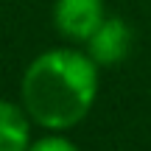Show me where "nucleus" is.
I'll list each match as a JSON object with an SVG mask.
<instances>
[{"instance_id":"nucleus-1","label":"nucleus","mask_w":151,"mask_h":151,"mask_svg":"<svg viewBox=\"0 0 151 151\" xmlns=\"http://www.w3.org/2000/svg\"><path fill=\"white\" fill-rule=\"evenodd\" d=\"M98 98V65L87 50L48 48L28 62L20 78V104L45 132H67L92 112Z\"/></svg>"},{"instance_id":"nucleus-2","label":"nucleus","mask_w":151,"mask_h":151,"mask_svg":"<svg viewBox=\"0 0 151 151\" xmlns=\"http://www.w3.org/2000/svg\"><path fill=\"white\" fill-rule=\"evenodd\" d=\"M132 48H134V28L123 17H109V14L84 42V50L98 67H115L126 62Z\"/></svg>"},{"instance_id":"nucleus-3","label":"nucleus","mask_w":151,"mask_h":151,"mask_svg":"<svg viewBox=\"0 0 151 151\" xmlns=\"http://www.w3.org/2000/svg\"><path fill=\"white\" fill-rule=\"evenodd\" d=\"M106 17L104 0H56L53 3V28L67 42H81L92 37Z\"/></svg>"},{"instance_id":"nucleus-4","label":"nucleus","mask_w":151,"mask_h":151,"mask_svg":"<svg viewBox=\"0 0 151 151\" xmlns=\"http://www.w3.org/2000/svg\"><path fill=\"white\" fill-rule=\"evenodd\" d=\"M31 140V118L22 104L0 98V151H25Z\"/></svg>"},{"instance_id":"nucleus-5","label":"nucleus","mask_w":151,"mask_h":151,"mask_svg":"<svg viewBox=\"0 0 151 151\" xmlns=\"http://www.w3.org/2000/svg\"><path fill=\"white\" fill-rule=\"evenodd\" d=\"M25 151H81V148L70 137H65V132H48V134L31 140Z\"/></svg>"}]
</instances>
